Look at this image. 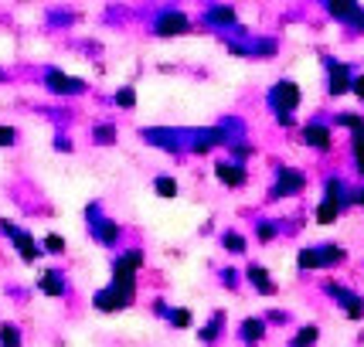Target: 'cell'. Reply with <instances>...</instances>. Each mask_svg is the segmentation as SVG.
<instances>
[{"label":"cell","instance_id":"cell-22","mask_svg":"<svg viewBox=\"0 0 364 347\" xmlns=\"http://www.w3.org/2000/svg\"><path fill=\"white\" fill-rule=\"evenodd\" d=\"M317 252H320V266H323V272H327V269H337V266H344V262H348V249H344L341 242H320Z\"/></svg>","mask_w":364,"mask_h":347},{"label":"cell","instance_id":"cell-10","mask_svg":"<svg viewBox=\"0 0 364 347\" xmlns=\"http://www.w3.org/2000/svg\"><path fill=\"white\" fill-rule=\"evenodd\" d=\"M323 68H327V95H348L350 82H354V72H350L348 62H337L331 55H323Z\"/></svg>","mask_w":364,"mask_h":347},{"label":"cell","instance_id":"cell-34","mask_svg":"<svg viewBox=\"0 0 364 347\" xmlns=\"http://www.w3.org/2000/svg\"><path fill=\"white\" fill-rule=\"evenodd\" d=\"M112 106H119V110H136V89H133V85H119V89L112 92Z\"/></svg>","mask_w":364,"mask_h":347},{"label":"cell","instance_id":"cell-29","mask_svg":"<svg viewBox=\"0 0 364 347\" xmlns=\"http://www.w3.org/2000/svg\"><path fill=\"white\" fill-rule=\"evenodd\" d=\"M296 269H300V272H323L317 245H303L300 252H296Z\"/></svg>","mask_w":364,"mask_h":347},{"label":"cell","instance_id":"cell-25","mask_svg":"<svg viewBox=\"0 0 364 347\" xmlns=\"http://www.w3.org/2000/svg\"><path fill=\"white\" fill-rule=\"evenodd\" d=\"M276 55H279L276 38H262V34L249 38V58H276Z\"/></svg>","mask_w":364,"mask_h":347},{"label":"cell","instance_id":"cell-7","mask_svg":"<svg viewBox=\"0 0 364 347\" xmlns=\"http://www.w3.org/2000/svg\"><path fill=\"white\" fill-rule=\"evenodd\" d=\"M300 102H303V92L293 79H279L276 85H269V92H266V106L272 110V116H279V112H296Z\"/></svg>","mask_w":364,"mask_h":347},{"label":"cell","instance_id":"cell-32","mask_svg":"<svg viewBox=\"0 0 364 347\" xmlns=\"http://www.w3.org/2000/svg\"><path fill=\"white\" fill-rule=\"evenodd\" d=\"M167 327H174V331H191V327H194V314H191L188 306H171Z\"/></svg>","mask_w":364,"mask_h":347},{"label":"cell","instance_id":"cell-19","mask_svg":"<svg viewBox=\"0 0 364 347\" xmlns=\"http://www.w3.org/2000/svg\"><path fill=\"white\" fill-rule=\"evenodd\" d=\"M225 320H228V316H225V310H215V314H211L205 324H201V331H198V341H201L205 347H215V344H218V341L225 337Z\"/></svg>","mask_w":364,"mask_h":347},{"label":"cell","instance_id":"cell-18","mask_svg":"<svg viewBox=\"0 0 364 347\" xmlns=\"http://www.w3.org/2000/svg\"><path fill=\"white\" fill-rule=\"evenodd\" d=\"M331 127L333 129H348L350 143H364V112H333Z\"/></svg>","mask_w":364,"mask_h":347},{"label":"cell","instance_id":"cell-9","mask_svg":"<svg viewBox=\"0 0 364 347\" xmlns=\"http://www.w3.org/2000/svg\"><path fill=\"white\" fill-rule=\"evenodd\" d=\"M201 24L218 34H235L238 31V14L232 4H208L201 11Z\"/></svg>","mask_w":364,"mask_h":347},{"label":"cell","instance_id":"cell-35","mask_svg":"<svg viewBox=\"0 0 364 347\" xmlns=\"http://www.w3.org/2000/svg\"><path fill=\"white\" fill-rule=\"evenodd\" d=\"M24 337H21V327L17 324H0V347H21Z\"/></svg>","mask_w":364,"mask_h":347},{"label":"cell","instance_id":"cell-26","mask_svg":"<svg viewBox=\"0 0 364 347\" xmlns=\"http://www.w3.org/2000/svg\"><path fill=\"white\" fill-rule=\"evenodd\" d=\"M92 143H95V146H112V143H119V127H116L112 119L95 123V127H92Z\"/></svg>","mask_w":364,"mask_h":347},{"label":"cell","instance_id":"cell-45","mask_svg":"<svg viewBox=\"0 0 364 347\" xmlns=\"http://www.w3.org/2000/svg\"><path fill=\"white\" fill-rule=\"evenodd\" d=\"M55 150H65V154H72V140H68V137H58V140H55Z\"/></svg>","mask_w":364,"mask_h":347},{"label":"cell","instance_id":"cell-41","mask_svg":"<svg viewBox=\"0 0 364 347\" xmlns=\"http://www.w3.org/2000/svg\"><path fill=\"white\" fill-rule=\"evenodd\" d=\"M272 119H276V127H283V129L296 127V116H293V112H279V116H272Z\"/></svg>","mask_w":364,"mask_h":347},{"label":"cell","instance_id":"cell-33","mask_svg":"<svg viewBox=\"0 0 364 347\" xmlns=\"http://www.w3.org/2000/svg\"><path fill=\"white\" fill-rule=\"evenodd\" d=\"M341 314L348 316L350 324H361V320H364V297H361V293H354V297L341 306Z\"/></svg>","mask_w":364,"mask_h":347},{"label":"cell","instance_id":"cell-4","mask_svg":"<svg viewBox=\"0 0 364 347\" xmlns=\"http://www.w3.org/2000/svg\"><path fill=\"white\" fill-rule=\"evenodd\" d=\"M146 266V252H143L140 245H127V249H119V252L112 255V279L109 283L116 286H136V276H140V269Z\"/></svg>","mask_w":364,"mask_h":347},{"label":"cell","instance_id":"cell-27","mask_svg":"<svg viewBox=\"0 0 364 347\" xmlns=\"http://www.w3.org/2000/svg\"><path fill=\"white\" fill-rule=\"evenodd\" d=\"M317 341H320V327H317V324H303V327H296V331H293L289 347H317Z\"/></svg>","mask_w":364,"mask_h":347},{"label":"cell","instance_id":"cell-1","mask_svg":"<svg viewBox=\"0 0 364 347\" xmlns=\"http://www.w3.org/2000/svg\"><path fill=\"white\" fill-rule=\"evenodd\" d=\"M85 225H89L92 242H99L102 249H119V242H123V225L102 211V201H92V205L85 208Z\"/></svg>","mask_w":364,"mask_h":347},{"label":"cell","instance_id":"cell-36","mask_svg":"<svg viewBox=\"0 0 364 347\" xmlns=\"http://www.w3.org/2000/svg\"><path fill=\"white\" fill-rule=\"evenodd\" d=\"M41 249H45V252H51V255H65V249H68V245H65V238L58 235V232H48V235L41 238Z\"/></svg>","mask_w":364,"mask_h":347},{"label":"cell","instance_id":"cell-43","mask_svg":"<svg viewBox=\"0 0 364 347\" xmlns=\"http://www.w3.org/2000/svg\"><path fill=\"white\" fill-rule=\"evenodd\" d=\"M350 92L364 102V72H354V82H350Z\"/></svg>","mask_w":364,"mask_h":347},{"label":"cell","instance_id":"cell-47","mask_svg":"<svg viewBox=\"0 0 364 347\" xmlns=\"http://www.w3.org/2000/svg\"><path fill=\"white\" fill-rule=\"evenodd\" d=\"M4 79H7V72H4V68H0V82H4Z\"/></svg>","mask_w":364,"mask_h":347},{"label":"cell","instance_id":"cell-3","mask_svg":"<svg viewBox=\"0 0 364 347\" xmlns=\"http://www.w3.org/2000/svg\"><path fill=\"white\" fill-rule=\"evenodd\" d=\"M150 31L157 38H184V34L194 31V21L181 7H157L150 17Z\"/></svg>","mask_w":364,"mask_h":347},{"label":"cell","instance_id":"cell-24","mask_svg":"<svg viewBox=\"0 0 364 347\" xmlns=\"http://www.w3.org/2000/svg\"><path fill=\"white\" fill-rule=\"evenodd\" d=\"M320 289H323V297H327V300H333L337 306H344V303H348L350 297L358 293V289H350L348 283H341V279H331V276H327V279L320 283Z\"/></svg>","mask_w":364,"mask_h":347},{"label":"cell","instance_id":"cell-17","mask_svg":"<svg viewBox=\"0 0 364 347\" xmlns=\"http://www.w3.org/2000/svg\"><path fill=\"white\" fill-rule=\"evenodd\" d=\"M38 289L45 297H51V300H62V297H68V279H65L62 269H45L38 276Z\"/></svg>","mask_w":364,"mask_h":347},{"label":"cell","instance_id":"cell-40","mask_svg":"<svg viewBox=\"0 0 364 347\" xmlns=\"http://www.w3.org/2000/svg\"><path fill=\"white\" fill-rule=\"evenodd\" d=\"M17 143V129L14 127H0V146H14Z\"/></svg>","mask_w":364,"mask_h":347},{"label":"cell","instance_id":"cell-13","mask_svg":"<svg viewBox=\"0 0 364 347\" xmlns=\"http://www.w3.org/2000/svg\"><path fill=\"white\" fill-rule=\"evenodd\" d=\"M242 279L252 286L259 297H276V293H279V283L272 279V272L262 266V262H249V266H245V272H242Z\"/></svg>","mask_w":364,"mask_h":347},{"label":"cell","instance_id":"cell-23","mask_svg":"<svg viewBox=\"0 0 364 347\" xmlns=\"http://www.w3.org/2000/svg\"><path fill=\"white\" fill-rule=\"evenodd\" d=\"M218 245L228 255H245L249 252V235H242L238 228H225L222 235H218Z\"/></svg>","mask_w":364,"mask_h":347},{"label":"cell","instance_id":"cell-14","mask_svg":"<svg viewBox=\"0 0 364 347\" xmlns=\"http://www.w3.org/2000/svg\"><path fill=\"white\" fill-rule=\"evenodd\" d=\"M143 140L150 143V146H160V150H167V154H188V146H184V133H174V129H143L140 133Z\"/></svg>","mask_w":364,"mask_h":347},{"label":"cell","instance_id":"cell-20","mask_svg":"<svg viewBox=\"0 0 364 347\" xmlns=\"http://www.w3.org/2000/svg\"><path fill=\"white\" fill-rule=\"evenodd\" d=\"M14 249H17V255H21V262H28V266H34V262L41 259V252H45V249L38 245V238H34L28 228H21V232L14 235Z\"/></svg>","mask_w":364,"mask_h":347},{"label":"cell","instance_id":"cell-12","mask_svg":"<svg viewBox=\"0 0 364 347\" xmlns=\"http://www.w3.org/2000/svg\"><path fill=\"white\" fill-rule=\"evenodd\" d=\"M323 201H333V205H341L348 211L354 205V188L348 184V177H341L337 171H331L323 177Z\"/></svg>","mask_w":364,"mask_h":347},{"label":"cell","instance_id":"cell-11","mask_svg":"<svg viewBox=\"0 0 364 347\" xmlns=\"http://www.w3.org/2000/svg\"><path fill=\"white\" fill-rule=\"evenodd\" d=\"M215 181L228 191H238V188L249 184V167H242V164H235V160L222 157V160H215Z\"/></svg>","mask_w":364,"mask_h":347},{"label":"cell","instance_id":"cell-30","mask_svg":"<svg viewBox=\"0 0 364 347\" xmlns=\"http://www.w3.org/2000/svg\"><path fill=\"white\" fill-rule=\"evenodd\" d=\"M255 157V143H249L245 137L242 140H235V143H228V160H235V164H249V160Z\"/></svg>","mask_w":364,"mask_h":347},{"label":"cell","instance_id":"cell-16","mask_svg":"<svg viewBox=\"0 0 364 347\" xmlns=\"http://www.w3.org/2000/svg\"><path fill=\"white\" fill-rule=\"evenodd\" d=\"M238 341L245 347H255L259 341H266V333H269V324H266V316H245L242 324H238Z\"/></svg>","mask_w":364,"mask_h":347},{"label":"cell","instance_id":"cell-39","mask_svg":"<svg viewBox=\"0 0 364 347\" xmlns=\"http://www.w3.org/2000/svg\"><path fill=\"white\" fill-rule=\"evenodd\" d=\"M350 160H354V171L364 177V143H350Z\"/></svg>","mask_w":364,"mask_h":347},{"label":"cell","instance_id":"cell-31","mask_svg":"<svg viewBox=\"0 0 364 347\" xmlns=\"http://www.w3.org/2000/svg\"><path fill=\"white\" fill-rule=\"evenodd\" d=\"M341 215H344V208L333 205V201H323V198H320L317 208H314V218H317L320 225H333V221L341 218Z\"/></svg>","mask_w":364,"mask_h":347},{"label":"cell","instance_id":"cell-21","mask_svg":"<svg viewBox=\"0 0 364 347\" xmlns=\"http://www.w3.org/2000/svg\"><path fill=\"white\" fill-rule=\"evenodd\" d=\"M252 235L259 245H272L276 238L283 235V218H255L252 221Z\"/></svg>","mask_w":364,"mask_h":347},{"label":"cell","instance_id":"cell-42","mask_svg":"<svg viewBox=\"0 0 364 347\" xmlns=\"http://www.w3.org/2000/svg\"><path fill=\"white\" fill-rule=\"evenodd\" d=\"M17 232H21V228H17V225H14V221H11V218H0V235H7V238H11V242H14V235H17Z\"/></svg>","mask_w":364,"mask_h":347},{"label":"cell","instance_id":"cell-2","mask_svg":"<svg viewBox=\"0 0 364 347\" xmlns=\"http://www.w3.org/2000/svg\"><path fill=\"white\" fill-rule=\"evenodd\" d=\"M310 184L306 171L293 167V164H276L272 167V184H269V201H283V198H300Z\"/></svg>","mask_w":364,"mask_h":347},{"label":"cell","instance_id":"cell-5","mask_svg":"<svg viewBox=\"0 0 364 347\" xmlns=\"http://www.w3.org/2000/svg\"><path fill=\"white\" fill-rule=\"evenodd\" d=\"M300 143L306 150H317V154H331L337 137H333V127H331V116H314L306 119L300 127Z\"/></svg>","mask_w":364,"mask_h":347},{"label":"cell","instance_id":"cell-8","mask_svg":"<svg viewBox=\"0 0 364 347\" xmlns=\"http://www.w3.org/2000/svg\"><path fill=\"white\" fill-rule=\"evenodd\" d=\"M41 85H45L48 92L55 95H85L89 92V82L79 79V75H68V72H62V68H45V75H41Z\"/></svg>","mask_w":364,"mask_h":347},{"label":"cell","instance_id":"cell-28","mask_svg":"<svg viewBox=\"0 0 364 347\" xmlns=\"http://www.w3.org/2000/svg\"><path fill=\"white\" fill-rule=\"evenodd\" d=\"M154 194L164 198V201L177 198V194H181V184H177L174 174H157V177H154Z\"/></svg>","mask_w":364,"mask_h":347},{"label":"cell","instance_id":"cell-46","mask_svg":"<svg viewBox=\"0 0 364 347\" xmlns=\"http://www.w3.org/2000/svg\"><path fill=\"white\" fill-rule=\"evenodd\" d=\"M354 205L364 208V184H361V188H354Z\"/></svg>","mask_w":364,"mask_h":347},{"label":"cell","instance_id":"cell-38","mask_svg":"<svg viewBox=\"0 0 364 347\" xmlns=\"http://www.w3.org/2000/svg\"><path fill=\"white\" fill-rule=\"evenodd\" d=\"M262 316H266V324H269V327H286V324H293L289 310H269V314H262Z\"/></svg>","mask_w":364,"mask_h":347},{"label":"cell","instance_id":"cell-44","mask_svg":"<svg viewBox=\"0 0 364 347\" xmlns=\"http://www.w3.org/2000/svg\"><path fill=\"white\" fill-rule=\"evenodd\" d=\"M154 314L167 320V314H171V303H167V300H154Z\"/></svg>","mask_w":364,"mask_h":347},{"label":"cell","instance_id":"cell-37","mask_svg":"<svg viewBox=\"0 0 364 347\" xmlns=\"http://www.w3.org/2000/svg\"><path fill=\"white\" fill-rule=\"evenodd\" d=\"M218 283H222L225 289H232V293H235L238 286H242V272H238V269H232V266L218 269Z\"/></svg>","mask_w":364,"mask_h":347},{"label":"cell","instance_id":"cell-6","mask_svg":"<svg viewBox=\"0 0 364 347\" xmlns=\"http://www.w3.org/2000/svg\"><path fill=\"white\" fill-rule=\"evenodd\" d=\"M136 303V286H102V289H95L92 297V306L99 310V314H123V310H129Z\"/></svg>","mask_w":364,"mask_h":347},{"label":"cell","instance_id":"cell-15","mask_svg":"<svg viewBox=\"0 0 364 347\" xmlns=\"http://www.w3.org/2000/svg\"><path fill=\"white\" fill-rule=\"evenodd\" d=\"M323 14L331 17V21H337V24L350 28L364 14V7L361 4H350V0H323Z\"/></svg>","mask_w":364,"mask_h":347}]
</instances>
